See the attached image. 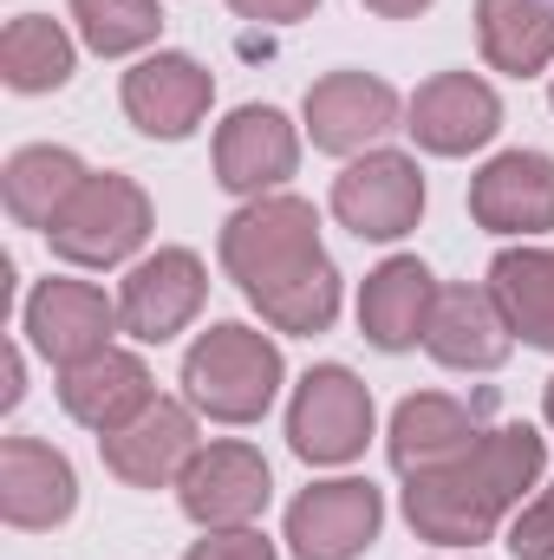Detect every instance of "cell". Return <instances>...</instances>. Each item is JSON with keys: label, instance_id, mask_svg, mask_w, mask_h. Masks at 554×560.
<instances>
[{"label": "cell", "instance_id": "cell-21", "mask_svg": "<svg viewBox=\"0 0 554 560\" xmlns=\"http://www.w3.org/2000/svg\"><path fill=\"white\" fill-rule=\"evenodd\" d=\"M476 436H483L476 405L443 398V392H417V398H405V405L392 411V436H385V450H392V469H399V476H424V469L457 463Z\"/></svg>", "mask_w": 554, "mask_h": 560}, {"label": "cell", "instance_id": "cell-31", "mask_svg": "<svg viewBox=\"0 0 554 560\" xmlns=\"http://www.w3.org/2000/svg\"><path fill=\"white\" fill-rule=\"evenodd\" d=\"M20 392H26V359L7 352V392H0V405H20Z\"/></svg>", "mask_w": 554, "mask_h": 560}, {"label": "cell", "instance_id": "cell-19", "mask_svg": "<svg viewBox=\"0 0 554 560\" xmlns=\"http://www.w3.org/2000/svg\"><path fill=\"white\" fill-rule=\"evenodd\" d=\"M437 280L430 268L417 261V255H392V261H379L366 287H359V332L379 346V352H412L424 346V332H430V313H437Z\"/></svg>", "mask_w": 554, "mask_h": 560}, {"label": "cell", "instance_id": "cell-5", "mask_svg": "<svg viewBox=\"0 0 554 560\" xmlns=\"http://www.w3.org/2000/svg\"><path fill=\"white\" fill-rule=\"evenodd\" d=\"M287 443H293L300 463H320V469H339V463L366 456V443H372V392L346 365H313L293 385Z\"/></svg>", "mask_w": 554, "mask_h": 560}, {"label": "cell", "instance_id": "cell-27", "mask_svg": "<svg viewBox=\"0 0 554 560\" xmlns=\"http://www.w3.org/2000/svg\"><path fill=\"white\" fill-rule=\"evenodd\" d=\"M509 555L516 560H554V482L535 502L516 509V522H509Z\"/></svg>", "mask_w": 554, "mask_h": 560}, {"label": "cell", "instance_id": "cell-33", "mask_svg": "<svg viewBox=\"0 0 554 560\" xmlns=\"http://www.w3.org/2000/svg\"><path fill=\"white\" fill-rule=\"evenodd\" d=\"M549 105H554V85H549Z\"/></svg>", "mask_w": 554, "mask_h": 560}, {"label": "cell", "instance_id": "cell-32", "mask_svg": "<svg viewBox=\"0 0 554 560\" xmlns=\"http://www.w3.org/2000/svg\"><path fill=\"white\" fill-rule=\"evenodd\" d=\"M542 418H549V430H554V378H549V392H542Z\"/></svg>", "mask_w": 554, "mask_h": 560}, {"label": "cell", "instance_id": "cell-24", "mask_svg": "<svg viewBox=\"0 0 554 560\" xmlns=\"http://www.w3.org/2000/svg\"><path fill=\"white\" fill-rule=\"evenodd\" d=\"M483 59L509 79H535L554 66V7L549 0H476Z\"/></svg>", "mask_w": 554, "mask_h": 560}, {"label": "cell", "instance_id": "cell-16", "mask_svg": "<svg viewBox=\"0 0 554 560\" xmlns=\"http://www.w3.org/2000/svg\"><path fill=\"white\" fill-rule=\"evenodd\" d=\"M72 509H79L72 463L39 436H7L0 443V522L20 535H46V528H66Z\"/></svg>", "mask_w": 554, "mask_h": 560}, {"label": "cell", "instance_id": "cell-11", "mask_svg": "<svg viewBox=\"0 0 554 560\" xmlns=\"http://www.w3.org/2000/svg\"><path fill=\"white\" fill-rule=\"evenodd\" d=\"M300 118H307L313 150H326V156H366L385 131H399V92L379 72H353L346 66V72H326V79L307 85Z\"/></svg>", "mask_w": 554, "mask_h": 560}, {"label": "cell", "instance_id": "cell-17", "mask_svg": "<svg viewBox=\"0 0 554 560\" xmlns=\"http://www.w3.org/2000/svg\"><path fill=\"white\" fill-rule=\"evenodd\" d=\"M470 215L489 235H542L554 229V156L549 150H503L470 183Z\"/></svg>", "mask_w": 554, "mask_h": 560}, {"label": "cell", "instance_id": "cell-2", "mask_svg": "<svg viewBox=\"0 0 554 560\" xmlns=\"http://www.w3.org/2000/svg\"><path fill=\"white\" fill-rule=\"evenodd\" d=\"M542 469H549V443L529 423L483 430L457 463L405 476V522L430 548H476L503 528V515L522 509Z\"/></svg>", "mask_w": 554, "mask_h": 560}, {"label": "cell", "instance_id": "cell-29", "mask_svg": "<svg viewBox=\"0 0 554 560\" xmlns=\"http://www.w3.org/2000/svg\"><path fill=\"white\" fill-rule=\"evenodd\" d=\"M242 20H262V26H293V20H307L320 0H229Z\"/></svg>", "mask_w": 554, "mask_h": 560}, {"label": "cell", "instance_id": "cell-26", "mask_svg": "<svg viewBox=\"0 0 554 560\" xmlns=\"http://www.w3.org/2000/svg\"><path fill=\"white\" fill-rule=\"evenodd\" d=\"M72 20H79V39L99 52V59H125L157 46L163 33V7L157 0H72Z\"/></svg>", "mask_w": 554, "mask_h": 560}, {"label": "cell", "instance_id": "cell-28", "mask_svg": "<svg viewBox=\"0 0 554 560\" xmlns=\"http://www.w3.org/2000/svg\"><path fill=\"white\" fill-rule=\"evenodd\" d=\"M183 560H280L262 528H203V541Z\"/></svg>", "mask_w": 554, "mask_h": 560}, {"label": "cell", "instance_id": "cell-15", "mask_svg": "<svg viewBox=\"0 0 554 560\" xmlns=\"http://www.w3.org/2000/svg\"><path fill=\"white\" fill-rule=\"evenodd\" d=\"M300 170V131L275 105H242L216 125V183L229 196H275Z\"/></svg>", "mask_w": 554, "mask_h": 560}, {"label": "cell", "instance_id": "cell-8", "mask_svg": "<svg viewBox=\"0 0 554 560\" xmlns=\"http://www.w3.org/2000/svg\"><path fill=\"white\" fill-rule=\"evenodd\" d=\"M385 528V495L366 476L313 482L287 502V548L293 560H359Z\"/></svg>", "mask_w": 554, "mask_h": 560}, {"label": "cell", "instance_id": "cell-7", "mask_svg": "<svg viewBox=\"0 0 554 560\" xmlns=\"http://www.w3.org/2000/svg\"><path fill=\"white\" fill-rule=\"evenodd\" d=\"M275 495V476H268V456L242 436H222V443H203L189 456V469L176 476V502L196 528H255V515L268 509Z\"/></svg>", "mask_w": 554, "mask_h": 560}, {"label": "cell", "instance_id": "cell-3", "mask_svg": "<svg viewBox=\"0 0 554 560\" xmlns=\"http://www.w3.org/2000/svg\"><path fill=\"white\" fill-rule=\"evenodd\" d=\"M287 359L268 332L222 319L209 326L189 352H183V398L196 405V418L209 423H262L275 405Z\"/></svg>", "mask_w": 554, "mask_h": 560}, {"label": "cell", "instance_id": "cell-6", "mask_svg": "<svg viewBox=\"0 0 554 560\" xmlns=\"http://www.w3.org/2000/svg\"><path fill=\"white\" fill-rule=\"evenodd\" d=\"M333 215L359 242H399L424 215V170L405 150H366L333 176Z\"/></svg>", "mask_w": 554, "mask_h": 560}, {"label": "cell", "instance_id": "cell-13", "mask_svg": "<svg viewBox=\"0 0 554 560\" xmlns=\"http://www.w3.org/2000/svg\"><path fill=\"white\" fill-rule=\"evenodd\" d=\"M405 131L430 156H470L503 131V98L476 72H437L424 79L405 105Z\"/></svg>", "mask_w": 554, "mask_h": 560}, {"label": "cell", "instance_id": "cell-34", "mask_svg": "<svg viewBox=\"0 0 554 560\" xmlns=\"http://www.w3.org/2000/svg\"><path fill=\"white\" fill-rule=\"evenodd\" d=\"M549 7H554V0H549Z\"/></svg>", "mask_w": 554, "mask_h": 560}, {"label": "cell", "instance_id": "cell-10", "mask_svg": "<svg viewBox=\"0 0 554 560\" xmlns=\"http://www.w3.org/2000/svg\"><path fill=\"white\" fill-rule=\"evenodd\" d=\"M196 450H203V436H196L189 398H150L131 423L99 436V456L125 489H176V476L189 469Z\"/></svg>", "mask_w": 554, "mask_h": 560}, {"label": "cell", "instance_id": "cell-20", "mask_svg": "<svg viewBox=\"0 0 554 560\" xmlns=\"http://www.w3.org/2000/svg\"><path fill=\"white\" fill-rule=\"evenodd\" d=\"M424 352L450 372H496L516 352V332H509L489 287H443L430 332H424Z\"/></svg>", "mask_w": 554, "mask_h": 560}, {"label": "cell", "instance_id": "cell-4", "mask_svg": "<svg viewBox=\"0 0 554 560\" xmlns=\"http://www.w3.org/2000/svg\"><path fill=\"white\" fill-rule=\"evenodd\" d=\"M150 222H157V209H150L143 183L118 176V170H99L59 209V222L46 229V248L72 268H118L150 242Z\"/></svg>", "mask_w": 554, "mask_h": 560}, {"label": "cell", "instance_id": "cell-9", "mask_svg": "<svg viewBox=\"0 0 554 560\" xmlns=\"http://www.w3.org/2000/svg\"><path fill=\"white\" fill-rule=\"evenodd\" d=\"M209 300V268L196 248H157L118 287V319L138 346H170Z\"/></svg>", "mask_w": 554, "mask_h": 560}, {"label": "cell", "instance_id": "cell-25", "mask_svg": "<svg viewBox=\"0 0 554 560\" xmlns=\"http://www.w3.org/2000/svg\"><path fill=\"white\" fill-rule=\"evenodd\" d=\"M72 66H79V52H72L59 20H46V13L7 20V33H0V79L13 92H26V98L33 92H59L72 79Z\"/></svg>", "mask_w": 554, "mask_h": 560}, {"label": "cell", "instance_id": "cell-12", "mask_svg": "<svg viewBox=\"0 0 554 560\" xmlns=\"http://www.w3.org/2000/svg\"><path fill=\"white\" fill-rule=\"evenodd\" d=\"M118 326H125L118 300H105V287H92V280H39L26 293V319H20L33 352L46 365H59V372L92 359V352H105Z\"/></svg>", "mask_w": 554, "mask_h": 560}, {"label": "cell", "instance_id": "cell-18", "mask_svg": "<svg viewBox=\"0 0 554 560\" xmlns=\"http://www.w3.org/2000/svg\"><path fill=\"white\" fill-rule=\"evenodd\" d=\"M150 398H157L150 365H143L138 352H125V346H105V352H92V359H79V365L59 372V405H66V418L85 423V430H99V436H112L118 423H131Z\"/></svg>", "mask_w": 554, "mask_h": 560}, {"label": "cell", "instance_id": "cell-1", "mask_svg": "<svg viewBox=\"0 0 554 560\" xmlns=\"http://www.w3.org/2000/svg\"><path fill=\"white\" fill-rule=\"evenodd\" d=\"M216 255L229 280L249 293V306L293 339H313L339 319V268L320 248V215L307 196H255L242 202L222 235Z\"/></svg>", "mask_w": 554, "mask_h": 560}, {"label": "cell", "instance_id": "cell-23", "mask_svg": "<svg viewBox=\"0 0 554 560\" xmlns=\"http://www.w3.org/2000/svg\"><path fill=\"white\" fill-rule=\"evenodd\" d=\"M509 319V332L535 352H554V248H503L483 280Z\"/></svg>", "mask_w": 554, "mask_h": 560}, {"label": "cell", "instance_id": "cell-22", "mask_svg": "<svg viewBox=\"0 0 554 560\" xmlns=\"http://www.w3.org/2000/svg\"><path fill=\"white\" fill-rule=\"evenodd\" d=\"M92 170L72 156V150H59V143H26V150H13L7 156V170H0V202H7V215L20 222V229H53L59 222V209L79 196V183H85Z\"/></svg>", "mask_w": 554, "mask_h": 560}, {"label": "cell", "instance_id": "cell-30", "mask_svg": "<svg viewBox=\"0 0 554 560\" xmlns=\"http://www.w3.org/2000/svg\"><path fill=\"white\" fill-rule=\"evenodd\" d=\"M366 7H372L379 20H417V13H424L430 0H366Z\"/></svg>", "mask_w": 554, "mask_h": 560}, {"label": "cell", "instance_id": "cell-14", "mask_svg": "<svg viewBox=\"0 0 554 560\" xmlns=\"http://www.w3.org/2000/svg\"><path fill=\"white\" fill-rule=\"evenodd\" d=\"M125 118L138 125L143 138H163V143H183L216 105V79L203 59L189 52H150L125 72Z\"/></svg>", "mask_w": 554, "mask_h": 560}]
</instances>
